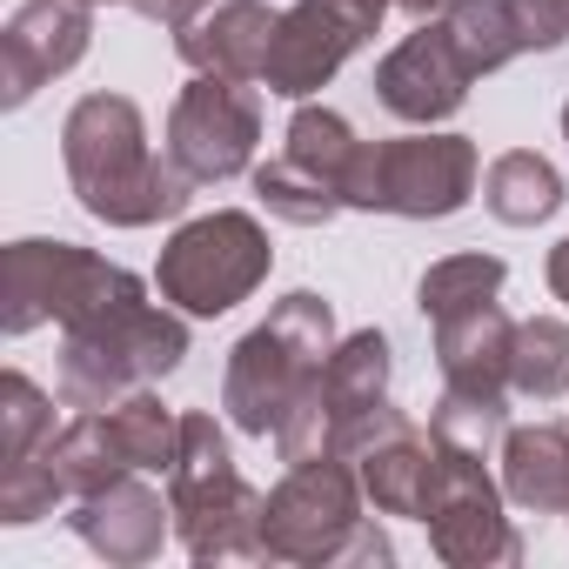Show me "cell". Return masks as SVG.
I'll return each mask as SVG.
<instances>
[{
  "label": "cell",
  "instance_id": "1",
  "mask_svg": "<svg viewBox=\"0 0 569 569\" xmlns=\"http://www.w3.org/2000/svg\"><path fill=\"white\" fill-rule=\"evenodd\" d=\"M61 161H68L74 201L108 228L174 221L194 194V181L148 148V121L128 94H81L61 121Z\"/></svg>",
  "mask_w": 569,
  "mask_h": 569
},
{
  "label": "cell",
  "instance_id": "2",
  "mask_svg": "<svg viewBox=\"0 0 569 569\" xmlns=\"http://www.w3.org/2000/svg\"><path fill=\"white\" fill-rule=\"evenodd\" d=\"M336 356V309L316 289H296L268 309L261 329H248L228 349V376H221V409L241 436H274L281 416L296 409V396L322 376V362Z\"/></svg>",
  "mask_w": 569,
  "mask_h": 569
},
{
  "label": "cell",
  "instance_id": "3",
  "mask_svg": "<svg viewBox=\"0 0 569 569\" xmlns=\"http://www.w3.org/2000/svg\"><path fill=\"white\" fill-rule=\"evenodd\" d=\"M174 536L194 562H261L268 489L241 482L214 409H181V456L168 469Z\"/></svg>",
  "mask_w": 569,
  "mask_h": 569
},
{
  "label": "cell",
  "instance_id": "4",
  "mask_svg": "<svg viewBox=\"0 0 569 569\" xmlns=\"http://www.w3.org/2000/svg\"><path fill=\"white\" fill-rule=\"evenodd\" d=\"M188 356V316L174 302H134L94 329L61 336V402L68 409H114L134 389H154Z\"/></svg>",
  "mask_w": 569,
  "mask_h": 569
},
{
  "label": "cell",
  "instance_id": "5",
  "mask_svg": "<svg viewBox=\"0 0 569 569\" xmlns=\"http://www.w3.org/2000/svg\"><path fill=\"white\" fill-rule=\"evenodd\" d=\"M482 174V154L469 134H396L362 141L342 181V201L362 214H409V221H449L469 208Z\"/></svg>",
  "mask_w": 569,
  "mask_h": 569
},
{
  "label": "cell",
  "instance_id": "6",
  "mask_svg": "<svg viewBox=\"0 0 569 569\" xmlns=\"http://www.w3.org/2000/svg\"><path fill=\"white\" fill-rule=\"evenodd\" d=\"M268 268H274L268 228L248 208H214L168 234L154 261V289L181 316H228L268 281Z\"/></svg>",
  "mask_w": 569,
  "mask_h": 569
},
{
  "label": "cell",
  "instance_id": "7",
  "mask_svg": "<svg viewBox=\"0 0 569 569\" xmlns=\"http://www.w3.org/2000/svg\"><path fill=\"white\" fill-rule=\"evenodd\" d=\"M362 509H369V489L349 456L289 462V476L268 489V509H261V562L342 569L349 542L369 522Z\"/></svg>",
  "mask_w": 569,
  "mask_h": 569
},
{
  "label": "cell",
  "instance_id": "8",
  "mask_svg": "<svg viewBox=\"0 0 569 569\" xmlns=\"http://www.w3.org/2000/svg\"><path fill=\"white\" fill-rule=\"evenodd\" d=\"M436 442V436H429ZM502 482L482 469V456H456L436 442V496H429V549L449 569H516L522 536L502 516Z\"/></svg>",
  "mask_w": 569,
  "mask_h": 569
},
{
  "label": "cell",
  "instance_id": "9",
  "mask_svg": "<svg viewBox=\"0 0 569 569\" xmlns=\"http://www.w3.org/2000/svg\"><path fill=\"white\" fill-rule=\"evenodd\" d=\"M254 141H261V101L248 81L228 74H194L174 108H168V161L208 188V181H234L254 168Z\"/></svg>",
  "mask_w": 569,
  "mask_h": 569
},
{
  "label": "cell",
  "instance_id": "10",
  "mask_svg": "<svg viewBox=\"0 0 569 569\" xmlns=\"http://www.w3.org/2000/svg\"><path fill=\"white\" fill-rule=\"evenodd\" d=\"M94 41L88 0H21L0 28V108H28L54 74H68Z\"/></svg>",
  "mask_w": 569,
  "mask_h": 569
},
{
  "label": "cell",
  "instance_id": "11",
  "mask_svg": "<svg viewBox=\"0 0 569 569\" xmlns=\"http://www.w3.org/2000/svg\"><path fill=\"white\" fill-rule=\"evenodd\" d=\"M469 81H476V74L462 68L449 28H442V14H436V21H422L416 34H402V41L382 54V68H376V101H382L396 121H409V128H436V121H449V114L469 101Z\"/></svg>",
  "mask_w": 569,
  "mask_h": 569
},
{
  "label": "cell",
  "instance_id": "12",
  "mask_svg": "<svg viewBox=\"0 0 569 569\" xmlns=\"http://www.w3.org/2000/svg\"><path fill=\"white\" fill-rule=\"evenodd\" d=\"M74 536L101 556V562H121V569H134V562H154L161 549H168V536H174V502L161 496V489H148L141 482V469L134 476H121V482H108V489H94V496H74Z\"/></svg>",
  "mask_w": 569,
  "mask_h": 569
},
{
  "label": "cell",
  "instance_id": "13",
  "mask_svg": "<svg viewBox=\"0 0 569 569\" xmlns=\"http://www.w3.org/2000/svg\"><path fill=\"white\" fill-rule=\"evenodd\" d=\"M356 48H362V41L322 8V0H296V8H281V21H274L261 88L281 94V101H309V94H322V88L342 74V61H349Z\"/></svg>",
  "mask_w": 569,
  "mask_h": 569
},
{
  "label": "cell",
  "instance_id": "14",
  "mask_svg": "<svg viewBox=\"0 0 569 569\" xmlns=\"http://www.w3.org/2000/svg\"><path fill=\"white\" fill-rule=\"evenodd\" d=\"M274 8L268 0H214L208 14H194L174 34V54L194 74H228V81H261L268 41H274Z\"/></svg>",
  "mask_w": 569,
  "mask_h": 569
},
{
  "label": "cell",
  "instance_id": "15",
  "mask_svg": "<svg viewBox=\"0 0 569 569\" xmlns=\"http://www.w3.org/2000/svg\"><path fill=\"white\" fill-rule=\"evenodd\" d=\"M509 349H516V322L502 316V302H476L436 322V362L449 389L509 396Z\"/></svg>",
  "mask_w": 569,
  "mask_h": 569
},
{
  "label": "cell",
  "instance_id": "16",
  "mask_svg": "<svg viewBox=\"0 0 569 569\" xmlns=\"http://www.w3.org/2000/svg\"><path fill=\"white\" fill-rule=\"evenodd\" d=\"M356 476H362L376 516H409V522H422V516H429V496H436V442H429L416 422H396L389 436H376V442L356 456Z\"/></svg>",
  "mask_w": 569,
  "mask_h": 569
},
{
  "label": "cell",
  "instance_id": "17",
  "mask_svg": "<svg viewBox=\"0 0 569 569\" xmlns=\"http://www.w3.org/2000/svg\"><path fill=\"white\" fill-rule=\"evenodd\" d=\"M502 496L529 516H569V429L529 422L502 436Z\"/></svg>",
  "mask_w": 569,
  "mask_h": 569
},
{
  "label": "cell",
  "instance_id": "18",
  "mask_svg": "<svg viewBox=\"0 0 569 569\" xmlns=\"http://www.w3.org/2000/svg\"><path fill=\"white\" fill-rule=\"evenodd\" d=\"M389 376H396V356H389L382 329H356V336L336 342V356L322 362V396H329V416H336V442L362 409L389 402Z\"/></svg>",
  "mask_w": 569,
  "mask_h": 569
},
{
  "label": "cell",
  "instance_id": "19",
  "mask_svg": "<svg viewBox=\"0 0 569 569\" xmlns=\"http://www.w3.org/2000/svg\"><path fill=\"white\" fill-rule=\"evenodd\" d=\"M562 201H569V194H562V174H556L536 148H509V154H496V161L482 168V208H489L496 221H509V228H536V221H549Z\"/></svg>",
  "mask_w": 569,
  "mask_h": 569
},
{
  "label": "cell",
  "instance_id": "20",
  "mask_svg": "<svg viewBox=\"0 0 569 569\" xmlns=\"http://www.w3.org/2000/svg\"><path fill=\"white\" fill-rule=\"evenodd\" d=\"M41 456L54 462V476L68 482V496H94V489H108V482L134 476L101 409H74V422H68V429H61V436H54Z\"/></svg>",
  "mask_w": 569,
  "mask_h": 569
},
{
  "label": "cell",
  "instance_id": "21",
  "mask_svg": "<svg viewBox=\"0 0 569 569\" xmlns=\"http://www.w3.org/2000/svg\"><path fill=\"white\" fill-rule=\"evenodd\" d=\"M54 248L61 241H14L0 261V329L8 336H34L41 322H54Z\"/></svg>",
  "mask_w": 569,
  "mask_h": 569
},
{
  "label": "cell",
  "instance_id": "22",
  "mask_svg": "<svg viewBox=\"0 0 569 569\" xmlns=\"http://www.w3.org/2000/svg\"><path fill=\"white\" fill-rule=\"evenodd\" d=\"M101 416H108V429H114L128 469H141V476H168V469H174V456H181V416L161 409L154 389H134V396H121V402L101 409Z\"/></svg>",
  "mask_w": 569,
  "mask_h": 569
},
{
  "label": "cell",
  "instance_id": "23",
  "mask_svg": "<svg viewBox=\"0 0 569 569\" xmlns=\"http://www.w3.org/2000/svg\"><path fill=\"white\" fill-rule=\"evenodd\" d=\"M509 396H522V402H562L569 396V322H556V316L516 322Z\"/></svg>",
  "mask_w": 569,
  "mask_h": 569
},
{
  "label": "cell",
  "instance_id": "24",
  "mask_svg": "<svg viewBox=\"0 0 569 569\" xmlns=\"http://www.w3.org/2000/svg\"><path fill=\"white\" fill-rule=\"evenodd\" d=\"M429 436L442 449H456V456H482L489 462L502 449V436H509V396H482V389H449L442 382V396L429 409Z\"/></svg>",
  "mask_w": 569,
  "mask_h": 569
},
{
  "label": "cell",
  "instance_id": "25",
  "mask_svg": "<svg viewBox=\"0 0 569 569\" xmlns=\"http://www.w3.org/2000/svg\"><path fill=\"white\" fill-rule=\"evenodd\" d=\"M356 148H362V134H356L336 108H316V101H302V108H296V121H289V134H281V154H289L302 174L329 181V188H342V181H349Z\"/></svg>",
  "mask_w": 569,
  "mask_h": 569
},
{
  "label": "cell",
  "instance_id": "26",
  "mask_svg": "<svg viewBox=\"0 0 569 569\" xmlns=\"http://www.w3.org/2000/svg\"><path fill=\"white\" fill-rule=\"evenodd\" d=\"M442 28H449L462 68H469L476 81L496 74V68H509V61L522 54L516 21H509V0H449V8H442Z\"/></svg>",
  "mask_w": 569,
  "mask_h": 569
},
{
  "label": "cell",
  "instance_id": "27",
  "mask_svg": "<svg viewBox=\"0 0 569 569\" xmlns=\"http://www.w3.org/2000/svg\"><path fill=\"white\" fill-rule=\"evenodd\" d=\"M502 281H509V268H502L496 254H442V261H429L422 281H416V309H422L429 322H442V316H456V309L496 302Z\"/></svg>",
  "mask_w": 569,
  "mask_h": 569
},
{
  "label": "cell",
  "instance_id": "28",
  "mask_svg": "<svg viewBox=\"0 0 569 569\" xmlns=\"http://www.w3.org/2000/svg\"><path fill=\"white\" fill-rule=\"evenodd\" d=\"M254 194H261V208L274 214V221H289V228H322V221H336L349 201H342V188H329V181H316V174H302L289 154H274V161H261L254 168Z\"/></svg>",
  "mask_w": 569,
  "mask_h": 569
},
{
  "label": "cell",
  "instance_id": "29",
  "mask_svg": "<svg viewBox=\"0 0 569 569\" xmlns=\"http://www.w3.org/2000/svg\"><path fill=\"white\" fill-rule=\"evenodd\" d=\"M54 442V396L41 382H28L21 369L0 376V462L41 456Z\"/></svg>",
  "mask_w": 569,
  "mask_h": 569
},
{
  "label": "cell",
  "instance_id": "30",
  "mask_svg": "<svg viewBox=\"0 0 569 569\" xmlns=\"http://www.w3.org/2000/svg\"><path fill=\"white\" fill-rule=\"evenodd\" d=\"M68 496V482L54 476L48 456H21V462H0V522H41L54 516V502Z\"/></svg>",
  "mask_w": 569,
  "mask_h": 569
},
{
  "label": "cell",
  "instance_id": "31",
  "mask_svg": "<svg viewBox=\"0 0 569 569\" xmlns=\"http://www.w3.org/2000/svg\"><path fill=\"white\" fill-rule=\"evenodd\" d=\"M522 54H556L569 41V0H509Z\"/></svg>",
  "mask_w": 569,
  "mask_h": 569
},
{
  "label": "cell",
  "instance_id": "32",
  "mask_svg": "<svg viewBox=\"0 0 569 569\" xmlns=\"http://www.w3.org/2000/svg\"><path fill=\"white\" fill-rule=\"evenodd\" d=\"M322 8L356 34V41H376L382 34V21H389V8H396V0H322Z\"/></svg>",
  "mask_w": 569,
  "mask_h": 569
},
{
  "label": "cell",
  "instance_id": "33",
  "mask_svg": "<svg viewBox=\"0 0 569 569\" xmlns=\"http://www.w3.org/2000/svg\"><path fill=\"white\" fill-rule=\"evenodd\" d=\"M134 8H141V14H148L154 28H168V34H181V28H188L194 14H208V8H214V0H134Z\"/></svg>",
  "mask_w": 569,
  "mask_h": 569
},
{
  "label": "cell",
  "instance_id": "34",
  "mask_svg": "<svg viewBox=\"0 0 569 569\" xmlns=\"http://www.w3.org/2000/svg\"><path fill=\"white\" fill-rule=\"evenodd\" d=\"M549 296H556V302L569 309V234H562V241L549 248Z\"/></svg>",
  "mask_w": 569,
  "mask_h": 569
},
{
  "label": "cell",
  "instance_id": "35",
  "mask_svg": "<svg viewBox=\"0 0 569 569\" xmlns=\"http://www.w3.org/2000/svg\"><path fill=\"white\" fill-rule=\"evenodd\" d=\"M396 8H402V14H416V21H436L449 0H396Z\"/></svg>",
  "mask_w": 569,
  "mask_h": 569
},
{
  "label": "cell",
  "instance_id": "36",
  "mask_svg": "<svg viewBox=\"0 0 569 569\" xmlns=\"http://www.w3.org/2000/svg\"><path fill=\"white\" fill-rule=\"evenodd\" d=\"M562 141H569V108H562Z\"/></svg>",
  "mask_w": 569,
  "mask_h": 569
},
{
  "label": "cell",
  "instance_id": "37",
  "mask_svg": "<svg viewBox=\"0 0 569 569\" xmlns=\"http://www.w3.org/2000/svg\"><path fill=\"white\" fill-rule=\"evenodd\" d=\"M88 8H114V0H88Z\"/></svg>",
  "mask_w": 569,
  "mask_h": 569
}]
</instances>
